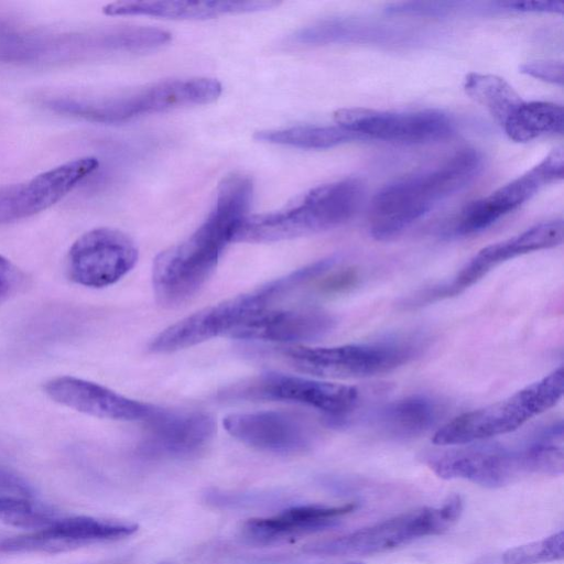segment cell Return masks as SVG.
Listing matches in <instances>:
<instances>
[{
	"label": "cell",
	"mask_w": 564,
	"mask_h": 564,
	"mask_svg": "<svg viewBox=\"0 0 564 564\" xmlns=\"http://www.w3.org/2000/svg\"><path fill=\"white\" fill-rule=\"evenodd\" d=\"M253 186L242 174H230L217 187L213 209L184 241L162 251L152 268L159 304L175 307L191 300L215 271L226 248L249 216Z\"/></svg>",
	"instance_id": "1"
},
{
	"label": "cell",
	"mask_w": 564,
	"mask_h": 564,
	"mask_svg": "<svg viewBox=\"0 0 564 564\" xmlns=\"http://www.w3.org/2000/svg\"><path fill=\"white\" fill-rule=\"evenodd\" d=\"M482 156L475 149L457 151L425 171L383 186L369 208V230L380 241L394 238L438 203L463 189L480 172Z\"/></svg>",
	"instance_id": "2"
},
{
	"label": "cell",
	"mask_w": 564,
	"mask_h": 564,
	"mask_svg": "<svg viewBox=\"0 0 564 564\" xmlns=\"http://www.w3.org/2000/svg\"><path fill=\"white\" fill-rule=\"evenodd\" d=\"M427 465L443 479H465L499 488L524 474L558 475L563 469V452L539 430L516 446L473 443L433 453L427 457Z\"/></svg>",
	"instance_id": "3"
},
{
	"label": "cell",
	"mask_w": 564,
	"mask_h": 564,
	"mask_svg": "<svg viewBox=\"0 0 564 564\" xmlns=\"http://www.w3.org/2000/svg\"><path fill=\"white\" fill-rule=\"evenodd\" d=\"M362 194V183L357 178L317 186L280 210L248 216L234 241L273 242L339 227L355 215Z\"/></svg>",
	"instance_id": "4"
},
{
	"label": "cell",
	"mask_w": 564,
	"mask_h": 564,
	"mask_svg": "<svg viewBox=\"0 0 564 564\" xmlns=\"http://www.w3.org/2000/svg\"><path fill=\"white\" fill-rule=\"evenodd\" d=\"M563 393L564 370L560 366L500 401L457 415L435 432L432 442L459 446L512 433L553 408Z\"/></svg>",
	"instance_id": "5"
},
{
	"label": "cell",
	"mask_w": 564,
	"mask_h": 564,
	"mask_svg": "<svg viewBox=\"0 0 564 564\" xmlns=\"http://www.w3.org/2000/svg\"><path fill=\"white\" fill-rule=\"evenodd\" d=\"M462 510L460 496L452 495L442 506L424 507L341 536L318 541L307 545L305 551L328 556L383 553L447 531L459 519Z\"/></svg>",
	"instance_id": "6"
},
{
	"label": "cell",
	"mask_w": 564,
	"mask_h": 564,
	"mask_svg": "<svg viewBox=\"0 0 564 564\" xmlns=\"http://www.w3.org/2000/svg\"><path fill=\"white\" fill-rule=\"evenodd\" d=\"M415 338H397L333 347H288L281 351L296 370L330 379L380 376L406 365L419 356Z\"/></svg>",
	"instance_id": "7"
},
{
	"label": "cell",
	"mask_w": 564,
	"mask_h": 564,
	"mask_svg": "<svg viewBox=\"0 0 564 564\" xmlns=\"http://www.w3.org/2000/svg\"><path fill=\"white\" fill-rule=\"evenodd\" d=\"M562 219L540 223L523 232L479 250L452 281L424 289L405 302L409 306L456 296L481 280L499 264L530 252L554 248L563 242Z\"/></svg>",
	"instance_id": "8"
},
{
	"label": "cell",
	"mask_w": 564,
	"mask_h": 564,
	"mask_svg": "<svg viewBox=\"0 0 564 564\" xmlns=\"http://www.w3.org/2000/svg\"><path fill=\"white\" fill-rule=\"evenodd\" d=\"M134 241L119 229L99 227L83 234L67 254L68 278L88 288H105L128 274L138 261Z\"/></svg>",
	"instance_id": "9"
},
{
	"label": "cell",
	"mask_w": 564,
	"mask_h": 564,
	"mask_svg": "<svg viewBox=\"0 0 564 564\" xmlns=\"http://www.w3.org/2000/svg\"><path fill=\"white\" fill-rule=\"evenodd\" d=\"M243 399L292 402L324 413L329 424L343 425L356 409L359 392L352 386L282 373H265L234 392Z\"/></svg>",
	"instance_id": "10"
},
{
	"label": "cell",
	"mask_w": 564,
	"mask_h": 564,
	"mask_svg": "<svg viewBox=\"0 0 564 564\" xmlns=\"http://www.w3.org/2000/svg\"><path fill=\"white\" fill-rule=\"evenodd\" d=\"M563 175V149L556 148L524 174L490 195L466 205L454 220L448 232L453 236H468L479 232L517 209L543 186L561 181Z\"/></svg>",
	"instance_id": "11"
},
{
	"label": "cell",
	"mask_w": 564,
	"mask_h": 564,
	"mask_svg": "<svg viewBox=\"0 0 564 564\" xmlns=\"http://www.w3.org/2000/svg\"><path fill=\"white\" fill-rule=\"evenodd\" d=\"M337 126L357 134L399 143H427L453 133L451 118L437 110L391 112L345 108L334 113Z\"/></svg>",
	"instance_id": "12"
},
{
	"label": "cell",
	"mask_w": 564,
	"mask_h": 564,
	"mask_svg": "<svg viewBox=\"0 0 564 564\" xmlns=\"http://www.w3.org/2000/svg\"><path fill=\"white\" fill-rule=\"evenodd\" d=\"M220 94L221 85L215 78L169 79L124 95L101 98L97 112L102 123H116L140 115L210 104Z\"/></svg>",
	"instance_id": "13"
},
{
	"label": "cell",
	"mask_w": 564,
	"mask_h": 564,
	"mask_svg": "<svg viewBox=\"0 0 564 564\" xmlns=\"http://www.w3.org/2000/svg\"><path fill=\"white\" fill-rule=\"evenodd\" d=\"M259 289L193 313L162 330L150 343L153 352H171L230 333L249 316L267 308Z\"/></svg>",
	"instance_id": "14"
},
{
	"label": "cell",
	"mask_w": 564,
	"mask_h": 564,
	"mask_svg": "<svg viewBox=\"0 0 564 564\" xmlns=\"http://www.w3.org/2000/svg\"><path fill=\"white\" fill-rule=\"evenodd\" d=\"M94 156L77 158L33 178L0 187V224L39 214L56 204L98 169Z\"/></svg>",
	"instance_id": "15"
},
{
	"label": "cell",
	"mask_w": 564,
	"mask_h": 564,
	"mask_svg": "<svg viewBox=\"0 0 564 564\" xmlns=\"http://www.w3.org/2000/svg\"><path fill=\"white\" fill-rule=\"evenodd\" d=\"M138 531L135 523L88 516L61 517L48 528L0 540L1 553H59L96 542L116 541Z\"/></svg>",
	"instance_id": "16"
},
{
	"label": "cell",
	"mask_w": 564,
	"mask_h": 564,
	"mask_svg": "<svg viewBox=\"0 0 564 564\" xmlns=\"http://www.w3.org/2000/svg\"><path fill=\"white\" fill-rule=\"evenodd\" d=\"M223 424L232 437L260 451L295 454L312 443L310 426L282 411L232 413L224 417Z\"/></svg>",
	"instance_id": "17"
},
{
	"label": "cell",
	"mask_w": 564,
	"mask_h": 564,
	"mask_svg": "<svg viewBox=\"0 0 564 564\" xmlns=\"http://www.w3.org/2000/svg\"><path fill=\"white\" fill-rule=\"evenodd\" d=\"M55 402L78 412L109 420L149 421L158 406L121 395L104 386L72 376H59L44 384Z\"/></svg>",
	"instance_id": "18"
},
{
	"label": "cell",
	"mask_w": 564,
	"mask_h": 564,
	"mask_svg": "<svg viewBox=\"0 0 564 564\" xmlns=\"http://www.w3.org/2000/svg\"><path fill=\"white\" fill-rule=\"evenodd\" d=\"M143 453L188 457L203 451L213 438L215 422L203 412H176L158 408L145 423Z\"/></svg>",
	"instance_id": "19"
},
{
	"label": "cell",
	"mask_w": 564,
	"mask_h": 564,
	"mask_svg": "<svg viewBox=\"0 0 564 564\" xmlns=\"http://www.w3.org/2000/svg\"><path fill=\"white\" fill-rule=\"evenodd\" d=\"M356 508V503L291 507L272 517L250 519L243 523L241 536L248 543L258 545L291 541L337 525L341 517Z\"/></svg>",
	"instance_id": "20"
},
{
	"label": "cell",
	"mask_w": 564,
	"mask_h": 564,
	"mask_svg": "<svg viewBox=\"0 0 564 564\" xmlns=\"http://www.w3.org/2000/svg\"><path fill=\"white\" fill-rule=\"evenodd\" d=\"M335 326V318L318 308H265L239 326L228 337L249 340L297 343L319 338Z\"/></svg>",
	"instance_id": "21"
},
{
	"label": "cell",
	"mask_w": 564,
	"mask_h": 564,
	"mask_svg": "<svg viewBox=\"0 0 564 564\" xmlns=\"http://www.w3.org/2000/svg\"><path fill=\"white\" fill-rule=\"evenodd\" d=\"M278 1H116L102 7L107 15H151L181 20H205L226 14L263 11Z\"/></svg>",
	"instance_id": "22"
},
{
	"label": "cell",
	"mask_w": 564,
	"mask_h": 564,
	"mask_svg": "<svg viewBox=\"0 0 564 564\" xmlns=\"http://www.w3.org/2000/svg\"><path fill=\"white\" fill-rule=\"evenodd\" d=\"M438 406L425 395H410L382 406L376 415L378 429L394 438H408L429 431L437 421Z\"/></svg>",
	"instance_id": "23"
},
{
	"label": "cell",
	"mask_w": 564,
	"mask_h": 564,
	"mask_svg": "<svg viewBox=\"0 0 564 564\" xmlns=\"http://www.w3.org/2000/svg\"><path fill=\"white\" fill-rule=\"evenodd\" d=\"M395 33L386 25L348 18L318 21L290 36L296 44L317 45L347 42H389Z\"/></svg>",
	"instance_id": "24"
},
{
	"label": "cell",
	"mask_w": 564,
	"mask_h": 564,
	"mask_svg": "<svg viewBox=\"0 0 564 564\" xmlns=\"http://www.w3.org/2000/svg\"><path fill=\"white\" fill-rule=\"evenodd\" d=\"M502 127L516 142H528L544 134H561L564 127L563 107L547 101L523 100Z\"/></svg>",
	"instance_id": "25"
},
{
	"label": "cell",
	"mask_w": 564,
	"mask_h": 564,
	"mask_svg": "<svg viewBox=\"0 0 564 564\" xmlns=\"http://www.w3.org/2000/svg\"><path fill=\"white\" fill-rule=\"evenodd\" d=\"M253 138L261 142L299 149L323 150L359 137L339 126H297L279 130H261Z\"/></svg>",
	"instance_id": "26"
},
{
	"label": "cell",
	"mask_w": 564,
	"mask_h": 564,
	"mask_svg": "<svg viewBox=\"0 0 564 564\" xmlns=\"http://www.w3.org/2000/svg\"><path fill=\"white\" fill-rule=\"evenodd\" d=\"M463 87L501 126L523 101L505 79L496 75L470 73L465 77Z\"/></svg>",
	"instance_id": "27"
},
{
	"label": "cell",
	"mask_w": 564,
	"mask_h": 564,
	"mask_svg": "<svg viewBox=\"0 0 564 564\" xmlns=\"http://www.w3.org/2000/svg\"><path fill=\"white\" fill-rule=\"evenodd\" d=\"M59 518L57 510L33 497L0 496V521L7 524L39 531Z\"/></svg>",
	"instance_id": "28"
},
{
	"label": "cell",
	"mask_w": 564,
	"mask_h": 564,
	"mask_svg": "<svg viewBox=\"0 0 564 564\" xmlns=\"http://www.w3.org/2000/svg\"><path fill=\"white\" fill-rule=\"evenodd\" d=\"M564 556V532L507 550L503 564H540L560 561Z\"/></svg>",
	"instance_id": "29"
},
{
	"label": "cell",
	"mask_w": 564,
	"mask_h": 564,
	"mask_svg": "<svg viewBox=\"0 0 564 564\" xmlns=\"http://www.w3.org/2000/svg\"><path fill=\"white\" fill-rule=\"evenodd\" d=\"M458 2H400L387 7V11L393 14H414V15H445L458 6Z\"/></svg>",
	"instance_id": "30"
},
{
	"label": "cell",
	"mask_w": 564,
	"mask_h": 564,
	"mask_svg": "<svg viewBox=\"0 0 564 564\" xmlns=\"http://www.w3.org/2000/svg\"><path fill=\"white\" fill-rule=\"evenodd\" d=\"M359 281L360 273L358 269L349 267L326 276L319 284V291L327 295L343 294L357 286Z\"/></svg>",
	"instance_id": "31"
},
{
	"label": "cell",
	"mask_w": 564,
	"mask_h": 564,
	"mask_svg": "<svg viewBox=\"0 0 564 564\" xmlns=\"http://www.w3.org/2000/svg\"><path fill=\"white\" fill-rule=\"evenodd\" d=\"M25 284V274L0 254V305Z\"/></svg>",
	"instance_id": "32"
},
{
	"label": "cell",
	"mask_w": 564,
	"mask_h": 564,
	"mask_svg": "<svg viewBox=\"0 0 564 564\" xmlns=\"http://www.w3.org/2000/svg\"><path fill=\"white\" fill-rule=\"evenodd\" d=\"M520 72L555 85H563L564 67L561 62H531L522 64Z\"/></svg>",
	"instance_id": "33"
},
{
	"label": "cell",
	"mask_w": 564,
	"mask_h": 564,
	"mask_svg": "<svg viewBox=\"0 0 564 564\" xmlns=\"http://www.w3.org/2000/svg\"><path fill=\"white\" fill-rule=\"evenodd\" d=\"M0 496L33 497V488L22 476L0 465Z\"/></svg>",
	"instance_id": "34"
},
{
	"label": "cell",
	"mask_w": 564,
	"mask_h": 564,
	"mask_svg": "<svg viewBox=\"0 0 564 564\" xmlns=\"http://www.w3.org/2000/svg\"><path fill=\"white\" fill-rule=\"evenodd\" d=\"M498 6L518 12L563 13L564 3L561 1H505Z\"/></svg>",
	"instance_id": "35"
},
{
	"label": "cell",
	"mask_w": 564,
	"mask_h": 564,
	"mask_svg": "<svg viewBox=\"0 0 564 564\" xmlns=\"http://www.w3.org/2000/svg\"><path fill=\"white\" fill-rule=\"evenodd\" d=\"M346 564H362L360 562H351V563H346Z\"/></svg>",
	"instance_id": "36"
}]
</instances>
